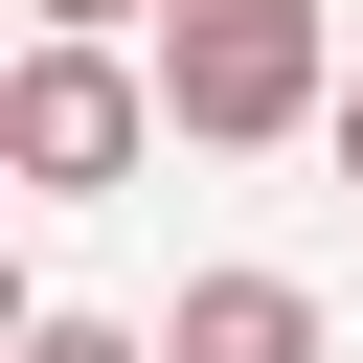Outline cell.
Wrapping results in <instances>:
<instances>
[{"label":"cell","instance_id":"obj_1","mask_svg":"<svg viewBox=\"0 0 363 363\" xmlns=\"http://www.w3.org/2000/svg\"><path fill=\"white\" fill-rule=\"evenodd\" d=\"M136 68H159V136H204V159H250V136H340L318 0H182Z\"/></svg>","mask_w":363,"mask_h":363},{"label":"cell","instance_id":"obj_3","mask_svg":"<svg viewBox=\"0 0 363 363\" xmlns=\"http://www.w3.org/2000/svg\"><path fill=\"white\" fill-rule=\"evenodd\" d=\"M159 363H318V295L295 272H182V340Z\"/></svg>","mask_w":363,"mask_h":363},{"label":"cell","instance_id":"obj_4","mask_svg":"<svg viewBox=\"0 0 363 363\" xmlns=\"http://www.w3.org/2000/svg\"><path fill=\"white\" fill-rule=\"evenodd\" d=\"M113 23H182V0H23V45H113Z\"/></svg>","mask_w":363,"mask_h":363},{"label":"cell","instance_id":"obj_6","mask_svg":"<svg viewBox=\"0 0 363 363\" xmlns=\"http://www.w3.org/2000/svg\"><path fill=\"white\" fill-rule=\"evenodd\" d=\"M340 182H363V68H340Z\"/></svg>","mask_w":363,"mask_h":363},{"label":"cell","instance_id":"obj_2","mask_svg":"<svg viewBox=\"0 0 363 363\" xmlns=\"http://www.w3.org/2000/svg\"><path fill=\"white\" fill-rule=\"evenodd\" d=\"M136 159H159V68L136 45H23L0 68V182L23 204H113Z\"/></svg>","mask_w":363,"mask_h":363},{"label":"cell","instance_id":"obj_5","mask_svg":"<svg viewBox=\"0 0 363 363\" xmlns=\"http://www.w3.org/2000/svg\"><path fill=\"white\" fill-rule=\"evenodd\" d=\"M23 363H159V340H113V318H23Z\"/></svg>","mask_w":363,"mask_h":363}]
</instances>
